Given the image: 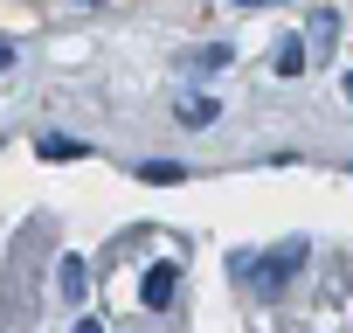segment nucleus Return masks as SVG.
I'll return each mask as SVG.
<instances>
[{
    "label": "nucleus",
    "mask_w": 353,
    "mask_h": 333,
    "mask_svg": "<svg viewBox=\"0 0 353 333\" xmlns=\"http://www.w3.org/2000/svg\"><path fill=\"white\" fill-rule=\"evenodd\" d=\"M188 63H194V70H208V77H215V70H229V63H236V49H229V42H208V49H194V56H188Z\"/></svg>",
    "instance_id": "obj_7"
},
{
    "label": "nucleus",
    "mask_w": 353,
    "mask_h": 333,
    "mask_svg": "<svg viewBox=\"0 0 353 333\" xmlns=\"http://www.w3.org/2000/svg\"><path fill=\"white\" fill-rule=\"evenodd\" d=\"M56 285H63V298H83V292H90V264H83V257H63Z\"/></svg>",
    "instance_id": "obj_5"
},
{
    "label": "nucleus",
    "mask_w": 353,
    "mask_h": 333,
    "mask_svg": "<svg viewBox=\"0 0 353 333\" xmlns=\"http://www.w3.org/2000/svg\"><path fill=\"white\" fill-rule=\"evenodd\" d=\"M229 271H236V278H256V285H263V292H277V285H291V278H298V271H305V243H298V236H291V243H277V250H270V257H236V264H229Z\"/></svg>",
    "instance_id": "obj_1"
},
{
    "label": "nucleus",
    "mask_w": 353,
    "mask_h": 333,
    "mask_svg": "<svg viewBox=\"0 0 353 333\" xmlns=\"http://www.w3.org/2000/svg\"><path fill=\"white\" fill-rule=\"evenodd\" d=\"M236 8H243V15H256V8H277V0H236Z\"/></svg>",
    "instance_id": "obj_10"
},
{
    "label": "nucleus",
    "mask_w": 353,
    "mask_h": 333,
    "mask_svg": "<svg viewBox=\"0 0 353 333\" xmlns=\"http://www.w3.org/2000/svg\"><path fill=\"white\" fill-rule=\"evenodd\" d=\"M215 118H222V111H215L208 97H181V125H194V132H208Z\"/></svg>",
    "instance_id": "obj_8"
},
{
    "label": "nucleus",
    "mask_w": 353,
    "mask_h": 333,
    "mask_svg": "<svg viewBox=\"0 0 353 333\" xmlns=\"http://www.w3.org/2000/svg\"><path fill=\"white\" fill-rule=\"evenodd\" d=\"M139 181H152V188H173V181H188V166H181V160H145V166H139Z\"/></svg>",
    "instance_id": "obj_6"
},
{
    "label": "nucleus",
    "mask_w": 353,
    "mask_h": 333,
    "mask_svg": "<svg viewBox=\"0 0 353 333\" xmlns=\"http://www.w3.org/2000/svg\"><path fill=\"white\" fill-rule=\"evenodd\" d=\"M173 292H181V264H145V278H139V298L159 312V305H173Z\"/></svg>",
    "instance_id": "obj_2"
},
{
    "label": "nucleus",
    "mask_w": 353,
    "mask_h": 333,
    "mask_svg": "<svg viewBox=\"0 0 353 333\" xmlns=\"http://www.w3.org/2000/svg\"><path fill=\"white\" fill-rule=\"evenodd\" d=\"M346 104H353V77H346Z\"/></svg>",
    "instance_id": "obj_12"
},
{
    "label": "nucleus",
    "mask_w": 353,
    "mask_h": 333,
    "mask_svg": "<svg viewBox=\"0 0 353 333\" xmlns=\"http://www.w3.org/2000/svg\"><path fill=\"white\" fill-rule=\"evenodd\" d=\"M77 153H83L77 139H42V160H77Z\"/></svg>",
    "instance_id": "obj_9"
},
{
    "label": "nucleus",
    "mask_w": 353,
    "mask_h": 333,
    "mask_svg": "<svg viewBox=\"0 0 353 333\" xmlns=\"http://www.w3.org/2000/svg\"><path fill=\"white\" fill-rule=\"evenodd\" d=\"M332 42H339V15H332V8H319V15H312V28H305V56H319V63H325V56H332Z\"/></svg>",
    "instance_id": "obj_3"
},
{
    "label": "nucleus",
    "mask_w": 353,
    "mask_h": 333,
    "mask_svg": "<svg viewBox=\"0 0 353 333\" xmlns=\"http://www.w3.org/2000/svg\"><path fill=\"white\" fill-rule=\"evenodd\" d=\"M0 70H14V42H0Z\"/></svg>",
    "instance_id": "obj_11"
},
{
    "label": "nucleus",
    "mask_w": 353,
    "mask_h": 333,
    "mask_svg": "<svg viewBox=\"0 0 353 333\" xmlns=\"http://www.w3.org/2000/svg\"><path fill=\"white\" fill-rule=\"evenodd\" d=\"M270 70H277V77H305V35H284L277 56H270Z\"/></svg>",
    "instance_id": "obj_4"
}]
</instances>
